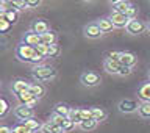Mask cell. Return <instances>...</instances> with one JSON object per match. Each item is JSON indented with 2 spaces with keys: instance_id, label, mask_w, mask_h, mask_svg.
I'll return each instance as SVG.
<instances>
[{
  "instance_id": "b9f144b4",
  "label": "cell",
  "mask_w": 150,
  "mask_h": 133,
  "mask_svg": "<svg viewBox=\"0 0 150 133\" xmlns=\"http://www.w3.org/2000/svg\"><path fill=\"white\" fill-rule=\"evenodd\" d=\"M111 3H117V2H120V0H110Z\"/></svg>"
},
{
  "instance_id": "7bdbcfd3",
  "label": "cell",
  "mask_w": 150,
  "mask_h": 133,
  "mask_svg": "<svg viewBox=\"0 0 150 133\" xmlns=\"http://www.w3.org/2000/svg\"><path fill=\"white\" fill-rule=\"evenodd\" d=\"M147 30L150 31V21H149V23H147Z\"/></svg>"
},
{
  "instance_id": "2e32d148",
  "label": "cell",
  "mask_w": 150,
  "mask_h": 133,
  "mask_svg": "<svg viewBox=\"0 0 150 133\" xmlns=\"http://www.w3.org/2000/svg\"><path fill=\"white\" fill-rule=\"evenodd\" d=\"M28 91H30L35 97H38V99H41V97H44V96H45V88L42 86L39 82L30 83V89H28Z\"/></svg>"
},
{
  "instance_id": "5bb4252c",
  "label": "cell",
  "mask_w": 150,
  "mask_h": 133,
  "mask_svg": "<svg viewBox=\"0 0 150 133\" xmlns=\"http://www.w3.org/2000/svg\"><path fill=\"white\" fill-rule=\"evenodd\" d=\"M136 63H138V58H136L134 53H131V52H122V56H120V64L122 66H130V68H133Z\"/></svg>"
},
{
  "instance_id": "7a4b0ae2",
  "label": "cell",
  "mask_w": 150,
  "mask_h": 133,
  "mask_svg": "<svg viewBox=\"0 0 150 133\" xmlns=\"http://www.w3.org/2000/svg\"><path fill=\"white\" fill-rule=\"evenodd\" d=\"M33 77H35L36 82H50L56 77V69L44 64L35 66L33 68Z\"/></svg>"
},
{
  "instance_id": "d590c367",
  "label": "cell",
  "mask_w": 150,
  "mask_h": 133,
  "mask_svg": "<svg viewBox=\"0 0 150 133\" xmlns=\"http://www.w3.org/2000/svg\"><path fill=\"white\" fill-rule=\"evenodd\" d=\"M120 56H122V52H116V50H111L106 53V58H111L116 61H120Z\"/></svg>"
},
{
  "instance_id": "d6986e66",
  "label": "cell",
  "mask_w": 150,
  "mask_h": 133,
  "mask_svg": "<svg viewBox=\"0 0 150 133\" xmlns=\"http://www.w3.org/2000/svg\"><path fill=\"white\" fill-rule=\"evenodd\" d=\"M97 23L102 28L103 33H110V31H112V28H116L112 21H111V17H102L100 21H97Z\"/></svg>"
},
{
  "instance_id": "83f0119b",
  "label": "cell",
  "mask_w": 150,
  "mask_h": 133,
  "mask_svg": "<svg viewBox=\"0 0 150 133\" xmlns=\"http://www.w3.org/2000/svg\"><path fill=\"white\" fill-rule=\"evenodd\" d=\"M69 117L72 121H75L77 124H80V122L83 121V116H81V108H72L70 110V115H69Z\"/></svg>"
},
{
  "instance_id": "5b68a950",
  "label": "cell",
  "mask_w": 150,
  "mask_h": 133,
  "mask_svg": "<svg viewBox=\"0 0 150 133\" xmlns=\"http://www.w3.org/2000/svg\"><path fill=\"white\" fill-rule=\"evenodd\" d=\"M145 28H147V25L136 17V19H130V22H128V25H127L125 30L128 31L130 35H141V33L145 31Z\"/></svg>"
},
{
  "instance_id": "e0dca14e",
  "label": "cell",
  "mask_w": 150,
  "mask_h": 133,
  "mask_svg": "<svg viewBox=\"0 0 150 133\" xmlns=\"http://www.w3.org/2000/svg\"><path fill=\"white\" fill-rule=\"evenodd\" d=\"M138 97L142 102H150V82L141 85V88L138 91Z\"/></svg>"
},
{
  "instance_id": "d6a6232c",
  "label": "cell",
  "mask_w": 150,
  "mask_h": 133,
  "mask_svg": "<svg viewBox=\"0 0 150 133\" xmlns=\"http://www.w3.org/2000/svg\"><path fill=\"white\" fill-rule=\"evenodd\" d=\"M0 103H2V110H0V117H5L8 115V111H9V103H8V100L5 97H2L0 99Z\"/></svg>"
},
{
  "instance_id": "8d00e7d4",
  "label": "cell",
  "mask_w": 150,
  "mask_h": 133,
  "mask_svg": "<svg viewBox=\"0 0 150 133\" xmlns=\"http://www.w3.org/2000/svg\"><path fill=\"white\" fill-rule=\"evenodd\" d=\"M81 116H83V119H94L91 108H81Z\"/></svg>"
},
{
  "instance_id": "ffe728a7",
  "label": "cell",
  "mask_w": 150,
  "mask_h": 133,
  "mask_svg": "<svg viewBox=\"0 0 150 133\" xmlns=\"http://www.w3.org/2000/svg\"><path fill=\"white\" fill-rule=\"evenodd\" d=\"M97 124H98V121H96V119H83L78 124V127L83 132H92V130H96Z\"/></svg>"
},
{
  "instance_id": "836d02e7",
  "label": "cell",
  "mask_w": 150,
  "mask_h": 133,
  "mask_svg": "<svg viewBox=\"0 0 150 133\" xmlns=\"http://www.w3.org/2000/svg\"><path fill=\"white\" fill-rule=\"evenodd\" d=\"M9 25H13V23L9 22V21H6L5 17H0V30H2V33H6Z\"/></svg>"
},
{
  "instance_id": "ba28073f",
  "label": "cell",
  "mask_w": 150,
  "mask_h": 133,
  "mask_svg": "<svg viewBox=\"0 0 150 133\" xmlns=\"http://www.w3.org/2000/svg\"><path fill=\"white\" fill-rule=\"evenodd\" d=\"M110 17H111V21H112V23H114L116 28H127V25H128V22H130V17L127 16L125 13L112 11Z\"/></svg>"
},
{
  "instance_id": "ab89813d",
  "label": "cell",
  "mask_w": 150,
  "mask_h": 133,
  "mask_svg": "<svg viewBox=\"0 0 150 133\" xmlns=\"http://www.w3.org/2000/svg\"><path fill=\"white\" fill-rule=\"evenodd\" d=\"M0 133H13V129L8 125H2L0 127Z\"/></svg>"
},
{
  "instance_id": "60d3db41",
  "label": "cell",
  "mask_w": 150,
  "mask_h": 133,
  "mask_svg": "<svg viewBox=\"0 0 150 133\" xmlns=\"http://www.w3.org/2000/svg\"><path fill=\"white\" fill-rule=\"evenodd\" d=\"M83 2H88V3H94V2H97V0H83Z\"/></svg>"
},
{
  "instance_id": "74e56055",
  "label": "cell",
  "mask_w": 150,
  "mask_h": 133,
  "mask_svg": "<svg viewBox=\"0 0 150 133\" xmlns=\"http://www.w3.org/2000/svg\"><path fill=\"white\" fill-rule=\"evenodd\" d=\"M131 74V68L130 66H120V70H119V75L125 77V75H130Z\"/></svg>"
},
{
  "instance_id": "7402d4cb",
  "label": "cell",
  "mask_w": 150,
  "mask_h": 133,
  "mask_svg": "<svg viewBox=\"0 0 150 133\" xmlns=\"http://www.w3.org/2000/svg\"><path fill=\"white\" fill-rule=\"evenodd\" d=\"M138 113H139L141 117H144V119H150V102H141L139 108H138Z\"/></svg>"
},
{
  "instance_id": "52a82bcc",
  "label": "cell",
  "mask_w": 150,
  "mask_h": 133,
  "mask_svg": "<svg viewBox=\"0 0 150 133\" xmlns=\"http://www.w3.org/2000/svg\"><path fill=\"white\" fill-rule=\"evenodd\" d=\"M83 31H84V36L89 38V39H98V38H100L102 35H105V33L102 31V28L98 27L97 22L88 23V25L83 28Z\"/></svg>"
},
{
  "instance_id": "484cf974",
  "label": "cell",
  "mask_w": 150,
  "mask_h": 133,
  "mask_svg": "<svg viewBox=\"0 0 150 133\" xmlns=\"http://www.w3.org/2000/svg\"><path fill=\"white\" fill-rule=\"evenodd\" d=\"M41 39H42V42H45V44H55L56 39H58V36H56L55 31L49 30L47 33H44V35H41Z\"/></svg>"
},
{
  "instance_id": "603a6c76",
  "label": "cell",
  "mask_w": 150,
  "mask_h": 133,
  "mask_svg": "<svg viewBox=\"0 0 150 133\" xmlns=\"http://www.w3.org/2000/svg\"><path fill=\"white\" fill-rule=\"evenodd\" d=\"M25 122V125L28 127V129H30L31 132H39L41 130V127H42V122L41 121H38L36 117H30V119H27V121H23Z\"/></svg>"
},
{
  "instance_id": "4fadbf2b",
  "label": "cell",
  "mask_w": 150,
  "mask_h": 133,
  "mask_svg": "<svg viewBox=\"0 0 150 133\" xmlns=\"http://www.w3.org/2000/svg\"><path fill=\"white\" fill-rule=\"evenodd\" d=\"M31 30L39 33V35H44V33H47L50 30V27H49V23H47L44 19H36V21L31 23Z\"/></svg>"
},
{
  "instance_id": "8992f818",
  "label": "cell",
  "mask_w": 150,
  "mask_h": 133,
  "mask_svg": "<svg viewBox=\"0 0 150 133\" xmlns=\"http://www.w3.org/2000/svg\"><path fill=\"white\" fill-rule=\"evenodd\" d=\"M119 111L120 113H125V115H130V113H134V111H138V108H139V103L133 100V99H124V100H120L119 102Z\"/></svg>"
},
{
  "instance_id": "f6af8a7d",
  "label": "cell",
  "mask_w": 150,
  "mask_h": 133,
  "mask_svg": "<svg viewBox=\"0 0 150 133\" xmlns=\"http://www.w3.org/2000/svg\"><path fill=\"white\" fill-rule=\"evenodd\" d=\"M149 78H150V70H149Z\"/></svg>"
},
{
  "instance_id": "f1b7e54d",
  "label": "cell",
  "mask_w": 150,
  "mask_h": 133,
  "mask_svg": "<svg viewBox=\"0 0 150 133\" xmlns=\"http://www.w3.org/2000/svg\"><path fill=\"white\" fill-rule=\"evenodd\" d=\"M61 53V47L56 44H50L49 46V55H47V58H56V56H59Z\"/></svg>"
},
{
  "instance_id": "3957f363",
  "label": "cell",
  "mask_w": 150,
  "mask_h": 133,
  "mask_svg": "<svg viewBox=\"0 0 150 133\" xmlns=\"http://www.w3.org/2000/svg\"><path fill=\"white\" fill-rule=\"evenodd\" d=\"M14 116L17 117L19 121H27L30 117H35V108L30 105H25V103H19V105L14 108Z\"/></svg>"
},
{
  "instance_id": "ac0fdd59",
  "label": "cell",
  "mask_w": 150,
  "mask_h": 133,
  "mask_svg": "<svg viewBox=\"0 0 150 133\" xmlns=\"http://www.w3.org/2000/svg\"><path fill=\"white\" fill-rule=\"evenodd\" d=\"M0 17H5L6 21H9L11 23H16L19 21V11H17V9H14V8H9V9H6V11H2Z\"/></svg>"
},
{
  "instance_id": "cb8c5ba5",
  "label": "cell",
  "mask_w": 150,
  "mask_h": 133,
  "mask_svg": "<svg viewBox=\"0 0 150 133\" xmlns=\"http://www.w3.org/2000/svg\"><path fill=\"white\" fill-rule=\"evenodd\" d=\"M91 110H92V116H94V119H96V121L100 122V121H105V119H106L108 113L103 110V108H100V107H92Z\"/></svg>"
},
{
  "instance_id": "44dd1931",
  "label": "cell",
  "mask_w": 150,
  "mask_h": 133,
  "mask_svg": "<svg viewBox=\"0 0 150 133\" xmlns=\"http://www.w3.org/2000/svg\"><path fill=\"white\" fill-rule=\"evenodd\" d=\"M70 108L69 105H66V103H56V105L53 107V111L55 113H58V115H61V116H64V117H69V115H70Z\"/></svg>"
},
{
  "instance_id": "f35d334b",
  "label": "cell",
  "mask_w": 150,
  "mask_h": 133,
  "mask_svg": "<svg viewBox=\"0 0 150 133\" xmlns=\"http://www.w3.org/2000/svg\"><path fill=\"white\" fill-rule=\"evenodd\" d=\"M27 5H28V8H38L41 5L42 0H25Z\"/></svg>"
},
{
  "instance_id": "8fae6325",
  "label": "cell",
  "mask_w": 150,
  "mask_h": 133,
  "mask_svg": "<svg viewBox=\"0 0 150 133\" xmlns=\"http://www.w3.org/2000/svg\"><path fill=\"white\" fill-rule=\"evenodd\" d=\"M30 89V83L27 82V80H22V78H17V80H14L13 85H11V91L16 94H22V92H25Z\"/></svg>"
},
{
  "instance_id": "4316f807",
  "label": "cell",
  "mask_w": 150,
  "mask_h": 133,
  "mask_svg": "<svg viewBox=\"0 0 150 133\" xmlns=\"http://www.w3.org/2000/svg\"><path fill=\"white\" fill-rule=\"evenodd\" d=\"M78 124L75 121H72L70 117H66L64 119V124H63V132L64 133H70V132H74L75 130V127H77Z\"/></svg>"
},
{
  "instance_id": "ee69618b",
  "label": "cell",
  "mask_w": 150,
  "mask_h": 133,
  "mask_svg": "<svg viewBox=\"0 0 150 133\" xmlns=\"http://www.w3.org/2000/svg\"><path fill=\"white\" fill-rule=\"evenodd\" d=\"M2 2H6V3H9V2H13V0H2Z\"/></svg>"
},
{
  "instance_id": "e575fe53",
  "label": "cell",
  "mask_w": 150,
  "mask_h": 133,
  "mask_svg": "<svg viewBox=\"0 0 150 133\" xmlns=\"http://www.w3.org/2000/svg\"><path fill=\"white\" fill-rule=\"evenodd\" d=\"M125 14H127L130 19H136V16H138V8H136L134 5H130V8L127 9Z\"/></svg>"
},
{
  "instance_id": "9a60e30c",
  "label": "cell",
  "mask_w": 150,
  "mask_h": 133,
  "mask_svg": "<svg viewBox=\"0 0 150 133\" xmlns=\"http://www.w3.org/2000/svg\"><path fill=\"white\" fill-rule=\"evenodd\" d=\"M39 133H64V132H63V129H61L59 125L53 124L52 121H47V122L42 124Z\"/></svg>"
},
{
  "instance_id": "7c38bea8",
  "label": "cell",
  "mask_w": 150,
  "mask_h": 133,
  "mask_svg": "<svg viewBox=\"0 0 150 133\" xmlns=\"http://www.w3.org/2000/svg\"><path fill=\"white\" fill-rule=\"evenodd\" d=\"M23 42H27V44H30V46H38V44H41L42 39H41V35L39 33H36V31H27L25 33V36H23Z\"/></svg>"
},
{
  "instance_id": "1f68e13d",
  "label": "cell",
  "mask_w": 150,
  "mask_h": 133,
  "mask_svg": "<svg viewBox=\"0 0 150 133\" xmlns=\"http://www.w3.org/2000/svg\"><path fill=\"white\" fill-rule=\"evenodd\" d=\"M13 130L16 132V133H35V132H31V130L25 125V122H23V121L21 122V124H16V125H14Z\"/></svg>"
},
{
  "instance_id": "6da1fadb",
  "label": "cell",
  "mask_w": 150,
  "mask_h": 133,
  "mask_svg": "<svg viewBox=\"0 0 150 133\" xmlns=\"http://www.w3.org/2000/svg\"><path fill=\"white\" fill-rule=\"evenodd\" d=\"M16 56H17L19 61H22V63H33V64H38V63H41L42 60H45L44 56L36 52L35 46H30L23 41L16 47Z\"/></svg>"
},
{
  "instance_id": "d4e9b609",
  "label": "cell",
  "mask_w": 150,
  "mask_h": 133,
  "mask_svg": "<svg viewBox=\"0 0 150 133\" xmlns=\"http://www.w3.org/2000/svg\"><path fill=\"white\" fill-rule=\"evenodd\" d=\"M130 2L128 0H120L117 3H112V11H117V13H127V9L130 8Z\"/></svg>"
},
{
  "instance_id": "30bf717a",
  "label": "cell",
  "mask_w": 150,
  "mask_h": 133,
  "mask_svg": "<svg viewBox=\"0 0 150 133\" xmlns=\"http://www.w3.org/2000/svg\"><path fill=\"white\" fill-rule=\"evenodd\" d=\"M16 99L19 100V103H25V105H30V107H33V108H35V105L38 103V100H39V99L35 97L30 91H25V92H22V94H17Z\"/></svg>"
},
{
  "instance_id": "f546056e",
  "label": "cell",
  "mask_w": 150,
  "mask_h": 133,
  "mask_svg": "<svg viewBox=\"0 0 150 133\" xmlns=\"http://www.w3.org/2000/svg\"><path fill=\"white\" fill-rule=\"evenodd\" d=\"M64 119L66 117L64 116H61V115H58V113H52V116H50V121L53 122V124H56V125H59L61 129H63V124H64Z\"/></svg>"
},
{
  "instance_id": "4dcf8cb0",
  "label": "cell",
  "mask_w": 150,
  "mask_h": 133,
  "mask_svg": "<svg viewBox=\"0 0 150 133\" xmlns=\"http://www.w3.org/2000/svg\"><path fill=\"white\" fill-rule=\"evenodd\" d=\"M49 46L50 44H45V42H41V44L36 46V52L39 55H42L44 58H47V55H49Z\"/></svg>"
},
{
  "instance_id": "bcb514c9",
  "label": "cell",
  "mask_w": 150,
  "mask_h": 133,
  "mask_svg": "<svg viewBox=\"0 0 150 133\" xmlns=\"http://www.w3.org/2000/svg\"><path fill=\"white\" fill-rule=\"evenodd\" d=\"M13 133H16V132H14V130H13Z\"/></svg>"
},
{
  "instance_id": "277c9868",
  "label": "cell",
  "mask_w": 150,
  "mask_h": 133,
  "mask_svg": "<svg viewBox=\"0 0 150 133\" xmlns=\"http://www.w3.org/2000/svg\"><path fill=\"white\" fill-rule=\"evenodd\" d=\"M80 80H81L83 86H86V88H94L97 85H100V82H102L100 75L96 72H84V74H81Z\"/></svg>"
},
{
  "instance_id": "9c48e42d",
  "label": "cell",
  "mask_w": 150,
  "mask_h": 133,
  "mask_svg": "<svg viewBox=\"0 0 150 133\" xmlns=\"http://www.w3.org/2000/svg\"><path fill=\"white\" fill-rule=\"evenodd\" d=\"M120 66H122L120 61H116V60H111V58H105V61H103V69H105L108 74L119 75Z\"/></svg>"
}]
</instances>
